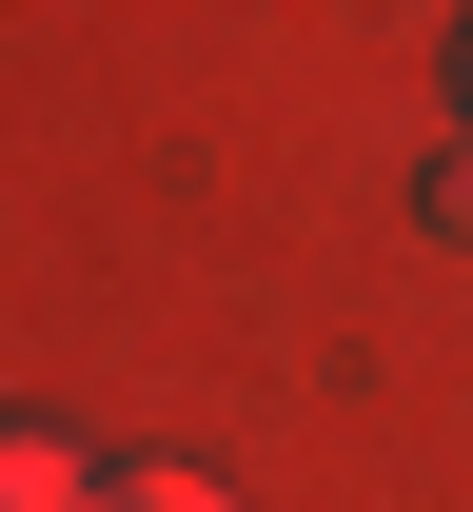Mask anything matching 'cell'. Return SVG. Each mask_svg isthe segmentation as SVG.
<instances>
[{
	"label": "cell",
	"mask_w": 473,
	"mask_h": 512,
	"mask_svg": "<svg viewBox=\"0 0 473 512\" xmlns=\"http://www.w3.org/2000/svg\"><path fill=\"white\" fill-rule=\"evenodd\" d=\"M414 197H434V237H473V138H454V158H434Z\"/></svg>",
	"instance_id": "3"
},
{
	"label": "cell",
	"mask_w": 473,
	"mask_h": 512,
	"mask_svg": "<svg viewBox=\"0 0 473 512\" xmlns=\"http://www.w3.org/2000/svg\"><path fill=\"white\" fill-rule=\"evenodd\" d=\"M454 138H473V20H454Z\"/></svg>",
	"instance_id": "4"
},
{
	"label": "cell",
	"mask_w": 473,
	"mask_h": 512,
	"mask_svg": "<svg viewBox=\"0 0 473 512\" xmlns=\"http://www.w3.org/2000/svg\"><path fill=\"white\" fill-rule=\"evenodd\" d=\"M0 512H99V453L40 434V414H0Z\"/></svg>",
	"instance_id": "1"
},
{
	"label": "cell",
	"mask_w": 473,
	"mask_h": 512,
	"mask_svg": "<svg viewBox=\"0 0 473 512\" xmlns=\"http://www.w3.org/2000/svg\"><path fill=\"white\" fill-rule=\"evenodd\" d=\"M99 512H237V493H198V473H99Z\"/></svg>",
	"instance_id": "2"
}]
</instances>
